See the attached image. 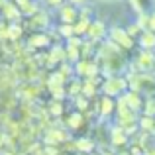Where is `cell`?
<instances>
[{
  "mask_svg": "<svg viewBox=\"0 0 155 155\" xmlns=\"http://www.w3.org/2000/svg\"><path fill=\"white\" fill-rule=\"evenodd\" d=\"M96 61H98L100 73H102L106 79H108V77H116L118 73H122L128 67V61H126V57H124V49L114 45L112 41H108V43L102 45Z\"/></svg>",
  "mask_w": 155,
  "mask_h": 155,
  "instance_id": "6da1fadb",
  "label": "cell"
},
{
  "mask_svg": "<svg viewBox=\"0 0 155 155\" xmlns=\"http://www.w3.org/2000/svg\"><path fill=\"white\" fill-rule=\"evenodd\" d=\"M128 83L130 88L140 94H147L149 98L155 94V77H151L149 73H130Z\"/></svg>",
  "mask_w": 155,
  "mask_h": 155,
  "instance_id": "7a4b0ae2",
  "label": "cell"
},
{
  "mask_svg": "<svg viewBox=\"0 0 155 155\" xmlns=\"http://www.w3.org/2000/svg\"><path fill=\"white\" fill-rule=\"evenodd\" d=\"M130 87L128 79H124V77H108V79L102 83V91H104V96H122L124 94V91Z\"/></svg>",
  "mask_w": 155,
  "mask_h": 155,
  "instance_id": "3957f363",
  "label": "cell"
},
{
  "mask_svg": "<svg viewBox=\"0 0 155 155\" xmlns=\"http://www.w3.org/2000/svg\"><path fill=\"white\" fill-rule=\"evenodd\" d=\"M155 71V55L151 51L143 49L136 57V65L132 67V73H151Z\"/></svg>",
  "mask_w": 155,
  "mask_h": 155,
  "instance_id": "277c9868",
  "label": "cell"
},
{
  "mask_svg": "<svg viewBox=\"0 0 155 155\" xmlns=\"http://www.w3.org/2000/svg\"><path fill=\"white\" fill-rule=\"evenodd\" d=\"M75 73L79 77H84V79H94L98 77L100 67H98V61L94 59H79L75 65Z\"/></svg>",
  "mask_w": 155,
  "mask_h": 155,
  "instance_id": "5b68a950",
  "label": "cell"
},
{
  "mask_svg": "<svg viewBox=\"0 0 155 155\" xmlns=\"http://www.w3.org/2000/svg\"><path fill=\"white\" fill-rule=\"evenodd\" d=\"M110 41H112L114 45H118L120 49H124V51L134 47V38L126 30H120V28H112V30H110Z\"/></svg>",
  "mask_w": 155,
  "mask_h": 155,
  "instance_id": "8992f818",
  "label": "cell"
},
{
  "mask_svg": "<svg viewBox=\"0 0 155 155\" xmlns=\"http://www.w3.org/2000/svg\"><path fill=\"white\" fill-rule=\"evenodd\" d=\"M43 141H45L47 145H59V143H65V141H69V136L67 132H63V130L59 128H49L45 132V136H43Z\"/></svg>",
  "mask_w": 155,
  "mask_h": 155,
  "instance_id": "52a82bcc",
  "label": "cell"
},
{
  "mask_svg": "<svg viewBox=\"0 0 155 155\" xmlns=\"http://www.w3.org/2000/svg\"><path fill=\"white\" fill-rule=\"evenodd\" d=\"M59 18L63 24H75V22H79L81 12L75 6H71V4H63L61 10H59Z\"/></svg>",
  "mask_w": 155,
  "mask_h": 155,
  "instance_id": "ba28073f",
  "label": "cell"
},
{
  "mask_svg": "<svg viewBox=\"0 0 155 155\" xmlns=\"http://www.w3.org/2000/svg\"><path fill=\"white\" fill-rule=\"evenodd\" d=\"M122 98H124V102L130 106V108L134 110V112H140L141 108H143V98H141V94L140 92H136V91H128V92H124L122 94Z\"/></svg>",
  "mask_w": 155,
  "mask_h": 155,
  "instance_id": "9c48e42d",
  "label": "cell"
},
{
  "mask_svg": "<svg viewBox=\"0 0 155 155\" xmlns=\"http://www.w3.org/2000/svg\"><path fill=\"white\" fill-rule=\"evenodd\" d=\"M87 35H88V39H91V41H100V39L106 35V26H104V22H100V20H92L91 26H88Z\"/></svg>",
  "mask_w": 155,
  "mask_h": 155,
  "instance_id": "30bf717a",
  "label": "cell"
},
{
  "mask_svg": "<svg viewBox=\"0 0 155 155\" xmlns=\"http://www.w3.org/2000/svg\"><path fill=\"white\" fill-rule=\"evenodd\" d=\"M28 26L31 28V30H43V28L49 26V14L47 12H35L34 16L30 18V22H28Z\"/></svg>",
  "mask_w": 155,
  "mask_h": 155,
  "instance_id": "8fae6325",
  "label": "cell"
},
{
  "mask_svg": "<svg viewBox=\"0 0 155 155\" xmlns=\"http://www.w3.org/2000/svg\"><path fill=\"white\" fill-rule=\"evenodd\" d=\"M110 143L116 145V147H122V145L128 143V134H126V130L122 126H114L110 130Z\"/></svg>",
  "mask_w": 155,
  "mask_h": 155,
  "instance_id": "7c38bea8",
  "label": "cell"
},
{
  "mask_svg": "<svg viewBox=\"0 0 155 155\" xmlns=\"http://www.w3.org/2000/svg\"><path fill=\"white\" fill-rule=\"evenodd\" d=\"M114 110H116V102H114L112 96H104V98L98 100V114L102 118H108Z\"/></svg>",
  "mask_w": 155,
  "mask_h": 155,
  "instance_id": "4fadbf2b",
  "label": "cell"
},
{
  "mask_svg": "<svg viewBox=\"0 0 155 155\" xmlns=\"http://www.w3.org/2000/svg\"><path fill=\"white\" fill-rule=\"evenodd\" d=\"M140 45L143 47V49L151 51L155 47V31L153 30H143L140 34Z\"/></svg>",
  "mask_w": 155,
  "mask_h": 155,
  "instance_id": "5bb4252c",
  "label": "cell"
},
{
  "mask_svg": "<svg viewBox=\"0 0 155 155\" xmlns=\"http://www.w3.org/2000/svg\"><path fill=\"white\" fill-rule=\"evenodd\" d=\"M49 35L47 34H34L30 38V49H39V47H47L49 45Z\"/></svg>",
  "mask_w": 155,
  "mask_h": 155,
  "instance_id": "9a60e30c",
  "label": "cell"
},
{
  "mask_svg": "<svg viewBox=\"0 0 155 155\" xmlns=\"http://www.w3.org/2000/svg\"><path fill=\"white\" fill-rule=\"evenodd\" d=\"M2 14H4V18H6L8 22H18L22 12H20V8L16 6V4H10V2H8L6 6L2 8Z\"/></svg>",
  "mask_w": 155,
  "mask_h": 155,
  "instance_id": "2e32d148",
  "label": "cell"
},
{
  "mask_svg": "<svg viewBox=\"0 0 155 155\" xmlns=\"http://www.w3.org/2000/svg\"><path fill=\"white\" fill-rule=\"evenodd\" d=\"M47 59H49V65H53V63H63V61L67 59V49H63V47L55 45V47L49 51Z\"/></svg>",
  "mask_w": 155,
  "mask_h": 155,
  "instance_id": "e0dca14e",
  "label": "cell"
},
{
  "mask_svg": "<svg viewBox=\"0 0 155 155\" xmlns=\"http://www.w3.org/2000/svg\"><path fill=\"white\" fill-rule=\"evenodd\" d=\"M140 128L141 132H147L149 136H155V116H141L140 118Z\"/></svg>",
  "mask_w": 155,
  "mask_h": 155,
  "instance_id": "ac0fdd59",
  "label": "cell"
},
{
  "mask_svg": "<svg viewBox=\"0 0 155 155\" xmlns=\"http://www.w3.org/2000/svg\"><path fill=\"white\" fill-rule=\"evenodd\" d=\"M67 126L71 130H81L84 126V114L83 112H73L71 116L67 118Z\"/></svg>",
  "mask_w": 155,
  "mask_h": 155,
  "instance_id": "d6986e66",
  "label": "cell"
},
{
  "mask_svg": "<svg viewBox=\"0 0 155 155\" xmlns=\"http://www.w3.org/2000/svg\"><path fill=\"white\" fill-rule=\"evenodd\" d=\"M16 4H18L20 12H22V14H26V16H30V18L35 14V12H39L38 6H35L31 0H16Z\"/></svg>",
  "mask_w": 155,
  "mask_h": 155,
  "instance_id": "ffe728a7",
  "label": "cell"
},
{
  "mask_svg": "<svg viewBox=\"0 0 155 155\" xmlns=\"http://www.w3.org/2000/svg\"><path fill=\"white\" fill-rule=\"evenodd\" d=\"M130 2L137 14H149V10L153 8V0H130Z\"/></svg>",
  "mask_w": 155,
  "mask_h": 155,
  "instance_id": "44dd1931",
  "label": "cell"
},
{
  "mask_svg": "<svg viewBox=\"0 0 155 155\" xmlns=\"http://www.w3.org/2000/svg\"><path fill=\"white\" fill-rule=\"evenodd\" d=\"M75 143H77V153H91L94 149V141L91 137H79Z\"/></svg>",
  "mask_w": 155,
  "mask_h": 155,
  "instance_id": "7402d4cb",
  "label": "cell"
},
{
  "mask_svg": "<svg viewBox=\"0 0 155 155\" xmlns=\"http://www.w3.org/2000/svg\"><path fill=\"white\" fill-rule=\"evenodd\" d=\"M67 94L71 96V98H77V96L79 94H83V83H81V81H75V79H71L67 83Z\"/></svg>",
  "mask_w": 155,
  "mask_h": 155,
  "instance_id": "603a6c76",
  "label": "cell"
},
{
  "mask_svg": "<svg viewBox=\"0 0 155 155\" xmlns=\"http://www.w3.org/2000/svg\"><path fill=\"white\" fill-rule=\"evenodd\" d=\"M22 34H24V28L18 26V24H12L10 30H8V39H10V41H20Z\"/></svg>",
  "mask_w": 155,
  "mask_h": 155,
  "instance_id": "cb8c5ba5",
  "label": "cell"
},
{
  "mask_svg": "<svg viewBox=\"0 0 155 155\" xmlns=\"http://www.w3.org/2000/svg\"><path fill=\"white\" fill-rule=\"evenodd\" d=\"M88 26H91V22H88V20L79 18V22L73 24V28H75V35H83V34H87V31H88Z\"/></svg>",
  "mask_w": 155,
  "mask_h": 155,
  "instance_id": "d4e9b609",
  "label": "cell"
},
{
  "mask_svg": "<svg viewBox=\"0 0 155 155\" xmlns=\"http://www.w3.org/2000/svg\"><path fill=\"white\" fill-rule=\"evenodd\" d=\"M88 104H91V102H88V98H87L84 94H79V96L75 98V106H77V110H79V112H83V114H87V112H88Z\"/></svg>",
  "mask_w": 155,
  "mask_h": 155,
  "instance_id": "484cf974",
  "label": "cell"
},
{
  "mask_svg": "<svg viewBox=\"0 0 155 155\" xmlns=\"http://www.w3.org/2000/svg\"><path fill=\"white\" fill-rule=\"evenodd\" d=\"M49 112H51V116H61V114H63V104H61V100H53L49 104Z\"/></svg>",
  "mask_w": 155,
  "mask_h": 155,
  "instance_id": "4316f807",
  "label": "cell"
},
{
  "mask_svg": "<svg viewBox=\"0 0 155 155\" xmlns=\"http://www.w3.org/2000/svg\"><path fill=\"white\" fill-rule=\"evenodd\" d=\"M59 34L63 35V38H73L75 35V28H73V24H65V26H61L59 28Z\"/></svg>",
  "mask_w": 155,
  "mask_h": 155,
  "instance_id": "83f0119b",
  "label": "cell"
},
{
  "mask_svg": "<svg viewBox=\"0 0 155 155\" xmlns=\"http://www.w3.org/2000/svg\"><path fill=\"white\" fill-rule=\"evenodd\" d=\"M143 114H145V116H155V100L153 98H147V100H145Z\"/></svg>",
  "mask_w": 155,
  "mask_h": 155,
  "instance_id": "f1b7e54d",
  "label": "cell"
},
{
  "mask_svg": "<svg viewBox=\"0 0 155 155\" xmlns=\"http://www.w3.org/2000/svg\"><path fill=\"white\" fill-rule=\"evenodd\" d=\"M59 73H61V75L65 77V79H67V83H69V81H71V75H73V73H75V69H71V67H69L67 63H65V65H61Z\"/></svg>",
  "mask_w": 155,
  "mask_h": 155,
  "instance_id": "f546056e",
  "label": "cell"
},
{
  "mask_svg": "<svg viewBox=\"0 0 155 155\" xmlns=\"http://www.w3.org/2000/svg\"><path fill=\"white\" fill-rule=\"evenodd\" d=\"M8 30H10V26L8 24H0V41H6L8 39Z\"/></svg>",
  "mask_w": 155,
  "mask_h": 155,
  "instance_id": "4dcf8cb0",
  "label": "cell"
},
{
  "mask_svg": "<svg viewBox=\"0 0 155 155\" xmlns=\"http://www.w3.org/2000/svg\"><path fill=\"white\" fill-rule=\"evenodd\" d=\"M45 2L49 4V6H59V8L63 6V0H45Z\"/></svg>",
  "mask_w": 155,
  "mask_h": 155,
  "instance_id": "1f68e13d",
  "label": "cell"
},
{
  "mask_svg": "<svg viewBox=\"0 0 155 155\" xmlns=\"http://www.w3.org/2000/svg\"><path fill=\"white\" fill-rule=\"evenodd\" d=\"M143 155H155V147H145Z\"/></svg>",
  "mask_w": 155,
  "mask_h": 155,
  "instance_id": "d6a6232c",
  "label": "cell"
},
{
  "mask_svg": "<svg viewBox=\"0 0 155 155\" xmlns=\"http://www.w3.org/2000/svg\"><path fill=\"white\" fill-rule=\"evenodd\" d=\"M69 2H71L73 6H81V4H84L87 0H69Z\"/></svg>",
  "mask_w": 155,
  "mask_h": 155,
  "instance_id": "836d02e7",
  "label": "cell"
},
{
  "mask_svg": "<svg viewBox=\"0 0 155 155\" xmlns=\"http://www.w3.org/2000/svg\"><path fill=\"white\" fill-rule=\"evenodd\" d=\"M149 30H153V31H155V12L151 14V24H149Z\"/></svg>",
  "mask_w": 155,
  "mask_h": 155,
  "instance_id": "e575fe53",
  "label": "cell"
},
{
  "mask_svg": "<svg viewBox=\"0 0 155 155\" xmlns=\"http://www.w3.org/2000/svg\"><path fill=\"white\" fill-rule=\"evenodd\" d=\"M4 143H6V137H4V136H0V151H2V147H4Z\"/></svg>",
  "mask_w": 155,
  "mask_h": 155,
  "instance_id": "d590c367",
  "label": "cell"
},
{
  "mask_svg": "<svg viewBox=\"0 0 155 155\" xmlns=\"http://www.w3.org/2000/svg\"><path fill=\"white\" fill-rule=\"evenodd\" d=\"M102 155H116V153H110V151H102Z\"/></svg>",
  "mask_w": 155,
  "mask_h": 155,
  "instance_id": "8d00e7d4",
  "label": "cell"
},
{
  "mask_svg": "<svg viewBox=\"0 0 155 155\" xmlns=\"http://www.w3.org/2000/svg\"><path fill=\"white\" fill-rule=\"evenodd\" d=\"M77 155H91V153H77Z\"/></svg>",
  "mask_w": 155,
  "mask_h": 155,
  "instance_id": "74e56055",
  "label": "cell"
}]
</instances>
